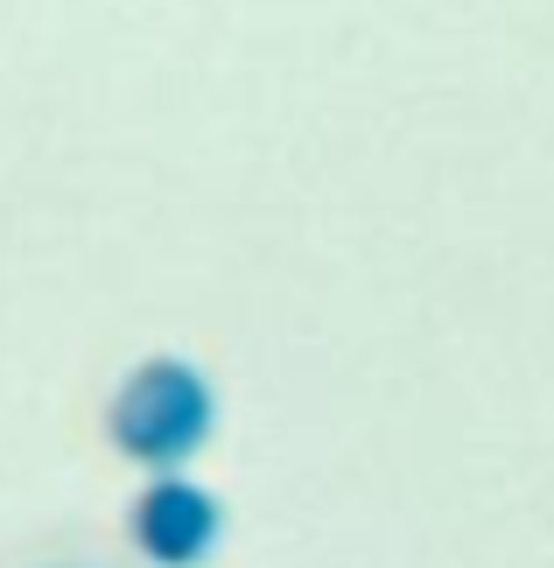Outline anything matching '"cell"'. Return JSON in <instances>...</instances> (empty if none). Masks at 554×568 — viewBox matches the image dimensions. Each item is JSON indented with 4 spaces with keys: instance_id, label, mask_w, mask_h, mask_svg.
Here are the masks:
<instances>
[{
    "instance_id": "7a4b0ae2",
    "label": "cell",
    "mask_w": 554,
    "mask_h": 568,
    "mask_svg": "<svg viewBox=\"0 0 554 568\" xmlns=\"http://www.w3.org/2000/svg\"><path fill=\"white\" fill-rule=\"evenodd\" d=\"M127 534H134V548L154 561V568H204L218 534H225V506L190 485V477H154V485L134 498V519H127Z\"/></svg>"
},
{
    "instance_id": "3957f363",
    "label": "cell",
    "mask_w": 554,
    "mask_h": 568,
    "mask_svg": "<svg viewBox=\"0 0 554 568\" xmlns=\"http://www.w3.org/2000/svg\"><path fill=\"white\" fill-rule=\"evenodd\" d=\"M63 568H71V561H63Z\"/></svg>"
},
{
    "instance_id": "6da1fadb",
    "label": "cell",
    "mask_w": 554,
    "mask_h": 568,
    "mask_svg": "<svg viewBox=\"0 0 554 568\" xmlns=\"http://www.w3.org/2000/svg\"><path fill=\"white\" fill-rule=\"evenodd\" d=\"M218 428V400L211 379L197 373L190 358H141L134 373L120 379L113 407H105V435L127 464H141L154 477L183 470L197 449L211 443Z\"/></svg>"
}]
</instances>
